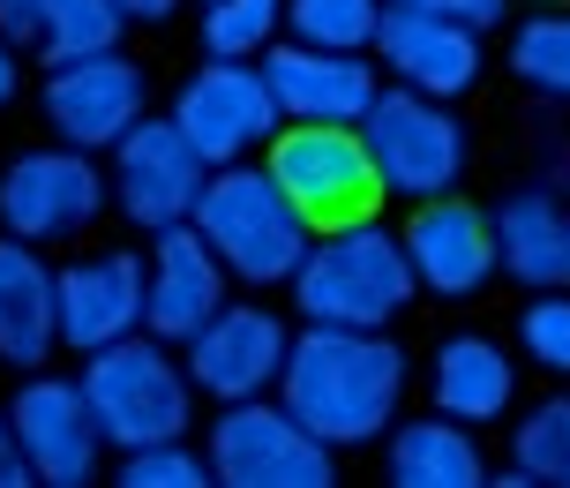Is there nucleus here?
Segmentation results:
<instances>
[{"mask_svg":"<svg viewBox=\"0 0 570 488\" xmlns=\"http://www.w3.org/2000/svg\"><path fill=\"white\" fill-rule=\"evenodd\" d=\"M495 226V271H511L518 286H570V203L556 188H518L488 211Z\"/></svg>","mask_w":570,"mask_h":488,"instance_id":"19","label":"nucleus"},{"mask_svg":"<svg viewBox=\"0 0 570 488\" xmlns=\"http://www.w3.org/2000/svg\"><path fill=\"white\" fill-rule=\"evenodd\" d=\"M511 466L541 488H570V399H541L511 436Z\"/></svg>","mask_w":570,"mask_h":488,"instance_id":"27","label":"nucleus"},{"mask_svg":"<svg viewBox=\"0 0 570 488\" xmlns=\"http://www.w3.org/2000/svg\"><path fill=\"white\" fill-rule=\"evenodd\" d=\"M271 98H278V120H338V128H361V114L375 106V68L361 53H331V46H301L285 38L256 60Z\"/></svg>","mask_w":570,"mask_h":488,"instance_id":"16","label":"nucleus"},{"mask_svg":"<svg viewBox=\"0 0 570 488\" xmlns=\"http://www.w3.org/2000/svg\"><path fill=\"white\" fill-rule=\"evenodd\" d=\"M391 481L405 488H481L488 481V459L465 421H405L391 436Z\"/></svg>","mask_w":570,"mask_h":488,"instance_id":"23","label":"nucleus"},{"mask_svg":"<svg viewBox=\"0 0 570 488\" xmlns=\"http://www.w3.org/2000/svg\"><path fill=\"white\" fill-rule=\"evenodd\" d=\"M142 114H150V76H142V68L120 53V46L46 68V120H53L60 144H76V150H114Z\"/></svg>","mask_w":570,"mask_h":488,"instance_id":"10","label":"nucleus"},{"mask_svg":"<svg viewBox=\"0 0 570 488\" xmlns=\"http://www.w3.org/2000/svg\"><path fill=\"white\" fill-rule=\"evenodd\" d=\"M428 391H435V413L451 421H503L518 399V361L495 339H443L435 345V369H428Z\"/></svg>","mask_w":570,"mask_h":488,"instance_id":"21","label":"nucleus"},{"mask_svg":"<svg viewBox=\"0 0 570 488\" xmlns=\"http://www.w3.org/2000/svg\"><path fill=\"white\" fill-rule=\"evenodd\" d=\"M278 399L285 413L315 429L331 451L375 443L391 436L405 399V353L383 331H338V323H308L301 339L285 345L278 369Z\"/></svg>","mask_w":570,"mask_h":488,"instance_id":"1","label":"nucleus"},{"mask_svg":"<svg viewBox=\"0 0 570 488\" xmlns=\"http://www.w3.org/2000/svg\"><path fill=\"white\" fill-rule=\"evenodd\" d=\"M188 226L210 241V256L226 263L233 279H248V286H293V271L301 256L315 248V226L301 218V203L278 188V173L271 166H210L196 196V218Z\"/></svg>","mask_w":570,"mask_h":488,"instance_id":"3","label":"nucleus"},{"mask_svg":"<svg viewBox=\"0 0 570 488\" xmlns=\"http://www.w3.org/2000/svg\"><path fill=\"white\" fill-rule=\"evenodd\" d=\"M16 90H23V46H16V38L0 30V106H8Z\"/></svg>","mask_w":570,"mask_h":488,"instance_id":"32","label":"nucleus"},{"mask_svg":"<svg viewBox=\"0 0 570 488\" xmlns=\"http://www.w3.org/2000/svg\"><path fill=\"white\" fill-rule=\"evenodd\" d=\"M405 263H413V279L428 293H443V301H465V293H481L495 279V226H488L481 203L451 196H428L413 203V218H405Z\"/></svg>","mask_w":570,"mask_h":488,"instance_id":"15","label":"nucleus"},{"mask_svg":"<svg viewBox=\"0 0 570 488\" xmlns=\"http://www.w3.org/2000/svg\"><path fill=\"white\" fill-rule=\"evenodd\" d=\"M263 166L278 173V188L301 203V218L315 233L375 218V203H383V180H375V158L361 144V128H338V120H293V128H278L263 144Z\"/></svg>","mask_w":570,"mask_h":488,"instance_id":"6","label":"nucleus"},{"mask_svg":"<svg viewBox=\"0 0 570 488\" xmlns=\"http://www.w3.org/2000/svg\"><path fill=\"white\" fill-rule=\"evenodd\" d=\"M53 309H60V345H76V353L128 339V331H142V263L128 248L76 256L68 271H53Z\"/></svg>","mask_w":570,"mask_h":488,"instance_id":"18","label":"nucleus"},{"mask_svg":"<svg viewBox=\"0 0 570 488\" xmlns=\"http://www.w3.org/2000/svg\"><path fill=\"white\" fill-rule=\"evenodd\" d=\"M8 429L23 443V466L30 481H53V488H83L98 474V451H106V436L90 421V399L83 383H68V375H30L16 406H8Z\"/></svg>","mask_w":570,"mask_h":488,"instance_id":"12","label":"nucleus"},{"mask_svg":"<svg viewBox=\"0 0 570 488\" xmlns=\"http://www.w3.org/2000/svg\"><path fill=\"white\" fill-rule=\"evenodd\" d=\"M114 8H120V23H173L180 0H114Z\"/></svg>","mask_w":570,"mask_h":488,"instance_id":"33","label":"nucleus"},{"mask_svg":"<svg viewBox=\"0 0 570 488\" xmlns=\"http://www.w3.org/2000/svg\"><path fill=\"white\" fill-rule=\"evenodd\" d=\"M383 8H421V16H451L465 30H495L511 0H383Z\"/></svg>","mask_w":570,"mask_h":488,"instance_id":"30","label":"nucleus"},{"mask_svg":"<svg viewBox=\"0 0 570 488\" xmlns=\"http://www.w3.org/2000/svg\"><path fill=\"white\" fill-rule=\"evenodd\" d=\"M76 383H83L90 421H98V436H106L114 451L188 436V406H196L188 361H173V345L150 339V331H128V339L98 345Z\"/></svg>","mask_w":570,"mask_h":488,"instance_id":"4","label":"nucleus"},{"mask_svg":"<svg viewBox=\"0 0 570 488\" xmlns=\"http://www.w3.org/2000/svg\"><path fill=\"white\" fill-rule=\"evenodd\" d=\"M30 466H23V443H16V429H8V413H0V488H23Z\"/></svg>","mask_w":570,"mask_h":488,"instance_id":"31","label":"nucleus"},{"mask_svg":"<svg viewBox=\"0 0 570 488\" xmlns=\"http://www.w3.org/2000/svg\"><path fill=\"white\" fill-rule=\"evenodd\" d=\"M413 293H421V279L405 263V233H391L383 218L315 233V248L293 271L301 323H338V331H383L391 316H405Z\"/></svg>","mask_w":570,"mask_h":488,"instance_id":"2","label":"nucleus"},{"mask_svg":"<svg viewBox=\"0 0 570 488\" xmlns=\"http://www.w3.org/2000/svg\"><path fill=\"white\" fill-rule=\"evenodd\" d=\"M203 180H210V166H203V150L188 144L173 120L142 114L136 128L114 144V203L136 218L142 233L188 226V218H196Z\"/></svg>","mask_w":570,"mask_h":488,"instance_id":"11","label":"nucleus"},{"mask_svg":"<svg viewBox=\"0 0 570 488\" xmlns=\"http://www.w3.org/2000/svg\"><path fill=\"white\" fill-rule=\"evenodd\" d=\"M383 0H285V30L301 46H331V53H368Z\"/></svg>","mask_w":570,"mask_h":488,"instance_id":"26","label":"nucleus"},{"mask_svg":"<svg viewBox=\"0 0 570 488\" xmlns=\"http://www.w3.org/2000/svg\"><path fill=\"white\" fill-rule=\"evenodd\" d=\"M120 481L128 488H203L218 474H210V451H188V436H166V443L120 451Z\"/></svg>","mask_w":570,"mask_h":488,"instance_id":"28","label":"nucleus"},{"mask_svg":"<svg viewBox=\"0 0 570 488\" xmlns=\"http://www.w3.org/2000/svg\"><path fill=\"white\" fill-rule=\"evenodd\" d=\"M511 76L541 98H570V8H541L511 30Z\"/></svg>","mask_w":570,"mask_h":488,"instance_id":"24","label":"nucleus"},{"mask_svg":"<svg viewBox=\"0 0 570 488\" xmlns=\"http://www.w3.org/2000/svg\"><path fill=\"white\" fill-rule=\"evenodd\" d=\"M60 345V309H53V271L30 241H0V361L38 369Z\"/></svg>","mask_w":570,"mask_h":488,"instance_id":"20","label":"nucleus"},{"mask_svg":"<svg viewBox=\"0 0 570 488\" xmlns=\"http://www.w3.org/2000/svg\"><path fill=\"white\" fill-rule=\"evenodd\" d=\"M285 0H203V53L210 60H263L278 46Z\"/></svg>","mask_w":570,"mask_h":488,"instance_id":"25","label":"nucleus"},{"mask_svg":"<svg viewBox=\"0 0 570 488\" xmlns=\"http://www.w3.org/2000/svg\"><path fill=\"white\" fill-rule=\"evenodd\" d=\"M518 345L548 375H570V286H548L518 309Z\"/></svg>","mask_w":570,"mask_h":488,"instance_id":"29","label":"nucleus"},{"mask_svg":"<svg viewBox=\"0 0 570 488\" xmlns=\"http://www.w3.org/2000/svg\"><path fill=\"white\" fill-rule=\"evenodd\" d=\"M338 451L301 429L285 399H233L210 421V474L233 488H323Z\"/></svg>","mask_w":570,"mask_h":488,"instance_id":"7","label":"nucleus"},{"mask_svg":"<svg viewBox=\"0 0 570 488\" xmlns=\"http://www.w3.org/2000/svg\"><path fill=\"white\" fill-rule=\"evenodd\" d=\"M106 203V173L76 144H46L8 158L0 173V226L16 241H76Z\"/></svg>","mask_w":570,"mask_h":488,"instance_id":"8","label":"nucleus"},{"mask_svg":"<svg viewBox=\"0 0 570 488\" xmlns=\"http://www.w3.org/2000/svg\"><path fill=\"white\" fill-rule=\"evenodd\" d=\"M405 90H428V98H458V90L481 84V30L451 23V16H421V8H383L368 46Z\"/></svg>","mask_w":570,"mask_h":488,"instance_id":"17","label":"nucleus"},{"mask_svg":"<svg viewBox=\"0 0 570 488\" xmlns=\"http://www.w3.org/2000/svg\"><path fill=\"white\" fill-rule=\"evenodd\" d=\"M218 309H226V263L210 256V241L196 226H166L142 263V331L166 345H188Z\"/></svg>","mask_w":570,"mask_h":488,"instance_id":"14","label":"nucleus"},{"mask_svg":"<svg viewBox=\"0 0 570 488\" xmlns=\"http://www.w3.org/2000/svg\"><path fill=\"white\" fill-rule=\"evenodd\" d=\"M361 144L375 158V180L383 196H405V203H428V196H451L465 180V120L451 114V98H428V90H375V106L361 114Z\"/></svg>","mask_w":570,"mask_h":488,"instance_id":"5","label":"nucleus"},{"mask_svg":"<svg viewBox=\"0 0 570 488\" xmlns=\"http://www.w3.org/2000/svg\"><path fill=\"white\" fill-rule=\"evenodd\" d=\"M173 128L203 150V166H240L248 150L278 136V98L248 60H210L173 98Z\"/></svg>","mask_w":570,"mask_h":488,"instance_id":"9","label":"nucleus"},{"mask_svg":"<svg viewBox=\"0 0 570 488\" xmlns=\"http://www.w3.org/2000/svg\"><path fill=\"white\" fill-rule=\"evenodd\" d=\"M0 30L46 68H60V60L120 46V8L114 0H0Z\"/></svg>","mask_w":570,"mask_h":488,"instance_id":"22","label":"nucleus"},{"mask_svg":"<svg viewBox=\"0 0 570 488\" xmlns=\"http://www.w3.org/2000/svg\"><path fill=\"white\" fill-rule=\"evenodd\" d=\"M285 323L271 309H218V316L203 323L196 339L180 345V361H188V383L210 391L218 406L233 399H271L278 391V369H285Z\"/></svg>","mask_w":570,"mask_h":488,"instance_id":"13","label":"nucleus"}]
</instances>
